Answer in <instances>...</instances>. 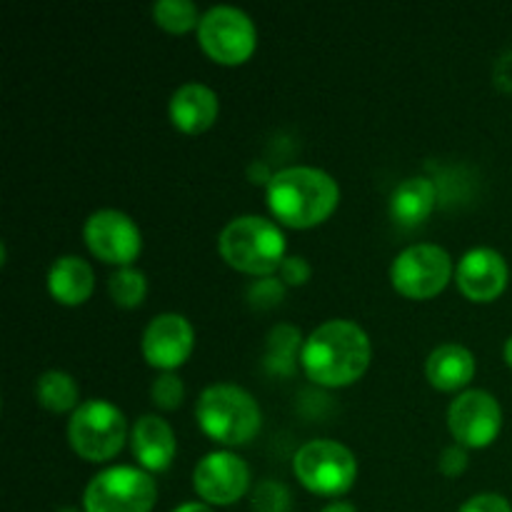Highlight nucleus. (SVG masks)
<instances>
[{
    "label": "nucleus",
    "mask_w": 512,
    "mask_h": 512,
    "mask_svg": "<svg viewBox=\"0 0 512 512\" xmlns=\"http://www.w3.org/2000/svg\"><path fill=\"white\" fill-rule=\"evenodd\" d=\"M370 338L353 320H328L305 338V375L323 388H345L365 375L370 365Z\"/></svg>",
    "instance_id": "f257e3e1"
},
{
    "label": "nucleus",
    "mask_w": 512,
    "mask_h": 512,
    "mask_svg": "<svg viewBox=\"0 0 512 512\" xmlns=\"http://www.w3.org/2000/svg\"><path fill=\"white\" fill-rule=\"evenodd\" d=\"M340 203L335 178L313 165H290L273 173L268 183V205L288 228H313L328 220Z\"/></svg>",
    "instance_id": "f03ea898"
},
{
    "label": "nucleus",
    "mask_w": 512,
    "mask_h": 512,
    "mask_svg": "<svg viewBox=\"0 0 512 512\" xmlns=\"http://www.w3.org/2000/svg\"><path fill=\"white\" fill-rule=\"evenodd\" d=\"M218 250L230 268L258 278L273 275L288 258L283 230L263 215H240L230 220L218 235Z\"/></svg>",
    "instance_id": "7ed1b4c3"
},
{
    "label": "nucleus",
    "mask_w": 512,
    "mask_h": 512,
    "mask_svg": "<svg viewBox=\"0 0 512 512\" xmlns=\"http://www.w3.org/2000/svg\"><path fill=\"white\" fill-rule=\"evenodd\" d=\"M200 430L220 445H248L263 425V413L253 395L233 383H215L200 393L195 405Z\"/></svg>",
    "instance_id": "20e7f679"
},
{
    "label": "nucleus",
    "mask_w": 512,
    "mask_h": 512,
    "mask_svg": "<svg viewBox=\"0 0 512 512\" xmlns=\"http://www.w3.org/2000/svg\"><path fill=\"white\" fill-rule=\"evenodd\" d=\"M70 448L88 463H105L123 450L128 420L110 400L93 398L78 405L68 420Z\"/></svg>",
    "instance_id": "39448f33"
},
{
    "label": "nucleus",
    "mask_w": 512,
    "mask_h": 512,
    "mask_svg": "<svg viewBox=\"0 0 512 512\" xmlns=\"http://www.w3.org/2000/svg\"><path fill=\"white\" fill-rule=\"evenodd\" d=\"M293 473L305 490L323 498H340L358 480L353 450L335 440H310L295 453Z\"/></svg>",
    "instance_id": "423d86ee"
},
{
    "label": "nucleus",
    "mask_w": 512,
    "mask_h": 512,
    "mask_svg": "<svg viewBox=\"0 0 512 512\" xmlns=\"http://www.w3.org/2000/svg\"><path fill=\"white\" fill-rule=\"evenodd\" d=\"M158 500V483L143 468L113 465L93 475L83 493L85 512H150Z\"/></svg>",
    "instance_id": "0eeeda50"
},
{
    "label": "nucleus",
    "mask_w": 512,
    "mask_h": 512,
    "mask_svg": "<svg viewBox=\"0 0 512 512\" xmlns=\"http://www.w3.org/2000/svg\"><path fill=\"white\" fill-rule=\"evenodd\" d=\"M198 43L215 63L240 65L255 53L258 30L245 10L235 5H213L200 18Z\"/></svg>",
    "instance_id": "6e6552de"
},
{
    "label": "nucleus",
    "mask_w": 512,
    "mask_h": 512,
    "mask_svg": "<svg viewBox=\"0 0 512 512\" xmlns=\"http://www.w3.org/2000/svg\"><path fill=\"white\" fill-rule=\"evenodd\" d=\"M453 278V258L445 248L418 243L405 248L390 268V280L400 295L410 300L435 298Z\"/></svg>",
    "instance_id": "1a4fd4ad"
},
{
    "label": "nucleus",
    "mask_w": 512,
    "mask_h": 512,
    "mask_svg": "<svg viewBox=\"0 0 512 512\" xmlns=\"http://www.w3.org/2000/svg\"><path fill=\"white\" fill-rule=\"evenodd\" d=\"M83 238L95 258L110 265H120V268L133 263L143 250V235H140L135 220L115 208L95 210L85 220Z\"/></svg>",
    "instance_id": "9d476101"
},
{
    "label": "nucleus",
    "mask_w": 512,
    "mask_h": 512,
    "mask_svg": "<svg viewBox=\"0 0 512 512\" xmlns=\"http://www.w3.org/2000/svg\"><path fill=\"white\" fill-rule=\"evenodd\" d=\"M448 425L463 448H488L503 428V408L488 390H465L450 403Z\"/></svg>",
    "instance_id": "9b49d317"
},
{
    "label": "nucleus",
    "mask_w": 512,
    "mask_h": 512,
    "mask_svg": "<svg viewBox=\"0 0 512 512\" xmlns=\"http://www.w3.org/2000/svg\"><path fill=\"white\" fill-rule=\"evenodd\" d=\"M193 488L208 505H233L250 490V468L228 450L208 453L193 470Z\"/></svg>",
    "instance_id": "f8f14e48"
},
{
    "label": "nucleus",
    "mask_w": 512,
    "mask_h": 512,
    "mask_svg": "<svg viewBox=\"0 0 512 512\" xmlns=\"http://www.w3.org/2000/svg\"><path fill=\"white\" fill-rule=\"evenodd\" d=\"M195 348V330L180 313H160L145 325L140 350L153 368L173 373L190 358Z\"/></svg>",
    "instance_id": "ddd939ff"
},
{
    "label": "nucleus",
    "mask_w": 512,
    "mask_h": 512,
    "mask_svg": "<svg viewBox=\"0 0 512 512\" xmlns=\"http://www.w3.org/2000/svg\"><path fill=\"white\" fill-rule=\"evenodd\" d=\"M460 293L473 303H490L508 288L510 270L503 255L493 248H473L460 258L455 270Z\"/></svg>",
    "instance_id": "4468645a"
},
{
    "label": "nucleus",
    "mask_w": 512,
    "mask_h": 512,
    "mask_svg": "<svg viewBox=\"0 0 512 512\" xmlns=\"http://www.w3.org/2000/svg\"><path fill=\"white\" fill-rule=\"evenodd\" d=\"M130 448L140 468L148 473H163L173 465L178 440H175L173 428L160 415H143L130 428Z\"/></svg>",
    "instance_id": "2eb2a0df"
},
{
    "label": "nucleus",
    "mask_w": 512,
    "mask_h": 512,
    "mask_svg": "<svg viewBox=\"0 0 512 512\" xmlns=\"http://www.w3.org/2000/svg\"><path fill=\"white\" fill-rule=\"evenodd\" d=\"M168 113L175 128L188 135H198L218 120V93L203 83H183L170 98Z\"/></svg>",
    "instance_id": "dca6fc26"
},
{
    "label": "nucleus",
    "mask_w": 512,
    "mask_h": 512,
    "mask_svg": "<svg viewBox=\"0 0 512 512\" xmlns=\"http://www.w3.org/2000/svg\"><path fill=\"white\" fill-rule=\"evenodd\" d=\"M425 375L435 390H463L475 375V355L460 343H443L425 360Z\"/></svg>",
    "instance_id": "f3484780"
},
{
    "label": "nucleus",
    "mask_w": 512,
    "mask_h": 512,
    "mask_svg": "<svg viewBox=\"0 0 512 512\" xmlns=\"http://www.w3.org/2000/svg\"><path fill=\"white\" fill-rule=\"evenodd\" d=\"M48 290L60 305H83L95 290L93 268L78 255H60L48 270Z\"/></svg>",
    "instance_id": "a211bd4d"
},
{
    "label": "nucleus",
    "mask_w": 512,
    "mask_h": 512,
    "mask_svg": "<svg viewBox=\"0 0 512 512\" xmlns=\"http://www.w3.org/2000/svg\"><path fill=\"white\" fill-rule=\"evenodd\" d=\"M438 205V185L425 175L405 178L390 195V215L400 225H418Z\"/></svg>",
    "instance_id": "6ab92c4d"
},
{
    "label": "nucleus",
    "mask_w": 512,
    "mask_h": 512,
    "mask_svg": "<svg viewBox=\"0 0 512 512\" xmlns=\"http://www.w3.org/2000/svg\"><path fill=\"white\" fill-rule=\"evenodd\" d=\"M303 335L293 325H275L268 335V350H265V368L275 375H293L298 360L303 355Z\"/></svg>",
    "instance_id": "aec40b11"
},
{
    "label": "nucleus",
    "mask_w": 512,
    "mask_h": 512,
    "mask_svg": "<svg viewBox=\"0 0 512 512\" xmlns=\"http://www.w3.org/2000/svg\"><path fill=\"white\" fill-rule=\"evenodd\" d=\"M35 398L50 413H68L78 410L80 405V388L75 378L65 370H48L35 383Z\"/></svg>",
    "instance_id": "412c9836"
},
{
    "label": "nucleus",
    "mask_w": 512,
    "mask_h": 512,
    "mask_svg": "<svg viewBox=\"0 0 512 512\" xmlns=\"http://www.w3.org/2000/svg\"><path fill=\"white\" fill-rule=\"evenodd\" d=\"M108 293L120 308H138L148 295V280H145L143 270L125 265L108 278Z\"/></svg>",
    "instance_id": "4be33fe9"
},
{
    "label": "nucleus",
    "mask_w": 512,
    "mask_h": 512,
    "mask_svg": "<svg viewBox=\"0 0 512 512\" xmlns=\"http://www.w3.org/2000/svg\"><path fill=\"white\" fill-rule=\"evenodd\" d=\"M153 18L168 33H188L193 28L198 30L203 15L193 0H158L153 5Z\"/></svg>",
    "instance_id": "5701e85b"
},
{
    "label": "nucleus",
    "mask_w": 512,
    "mask_h": 512,
    "mask_svg": "<svg viewBox=\"0 0 512 512\" xmlns=\"http://www.w3.org/2000/svg\"><path fill=\"white\" fill-rule=\"evenodd\" d=\"M250 505L255 512H290L293 495L280 480H263L250 490Z\"/></svg>",
    "instance_id": "b1692460"
},
{
    "label": "nucleus",
    "mask_w": 512,
    "mask_h": 512,
    "mask_svg": "<svg viewBox=\"0 0 512 512\" xmlns=\"http://www.w3.org/2000/svg\"><path fill=\"white\" fill-rule=\"evenodd\" d=\"M285 288L288 285L280 278H273V275H265V278H258L250 283L248 288V303L253 305L255 310H273L283 303Z\"/></svg>",
    "instance_id": "393cba45"
},
{
    "label": "nucleus",
    "mask_w": 512,
    "mask_h": 512,
    "mask_svg": "<svg viewBox=\"0 0 512 512\" xmlns=\"http://www.w3.org/2000/svg\"><path fill=\"white\" fill-rule=\"evenodd\" d=\"M150 398L160 410H178L185 400V385L175 373H160L150 385Z\"/></svg>",
    "instance_id": "a878e982"
},
{
    "label": "nucleus",
    "mask_w": 512,
    "mask_h": 512,
    "mask_svg": "<svg viewBox=\"0 0 512 512\" xmlns=\"http://www.w3.org/2000/svg\"><path fill=\"white\" fill-rule=\"evenodd\" d=\"M468 448H463V445H448V448L440 453V460H438V468L440 473L448 475V478H458V475H463L465 470H468Z\"/></svg>",
    "instance_id": "bb28decb"
},
{
    "label": "nucleus",
    "mask_w": 512,
    "mask_h": 512,
    "mask_svg": "<svg viewBox=\"0 0 512 512\" xmlns=\"http://www.w3.org/2000/svg\"><path fill=\"white\" fill-rule=\"evenodd\" d=\"M458 512H512V505L508 498L498 493H480L465 500Z\"/></svg>",
    "instance_id": "cd10ccee"
},
{
    "label": "nucleus",
    "mask_w": 512,
    "mask_h": 512,
    "mask_svg": "<svg viewBox=\"0 0 512 512\" xmlns=\"http://www.w3.org/2000/svg\"><path fill=\"white\" fill-rule=\"evenodd\" d=\"M310 275H313L310 263L305 258H300V255H288L283 260V265H280V280L285 285H305L310 280Z\"/></svg>",
    "instance_id": "c85d7f7f"
},
{
    "label": "nucleus",
    "mask_w": 512,
    "mask_h": 512,
    "mask_svg": "<svg viewBox=\"0 0 512 512\" xmlns=\"http://www.w3.org/2000/svg\"><path fill=\"white\" fill-rule=\"evenodd\" d=\"M173 512H213V508H210L208 503H183Z\"/></svg>",
    "instance_id": "c756f323"
},
{
    "label": "nucleus",
    "mask_w": 512,
    "mask_h": 512,
    "mask_svg": "<svg viewBox=\"0 0 512 512\" xmlns=\"http://www.w3.org/2000/svg\"><path fill=\"white\" fill-rule=\"evenodd\" d=\"M320 512H358V510H355L350 503H343V500H335V503H330L328 508H323Z\"/></svg>",
    "instance_id": "7c9ffc66"
},
{
    "label": "nucleus",
    "mask_w": 512,
    "mask_h": 512,
    "mask_svg": "<svg viewBox=\"0 0 512 512\" xmlns=\"http://www.w3.org/2000/svg\"><path fill=\"white\" fill-rule=\"evenodd\" d=\"M503 353H505V363H508L510 368H512V335H510L508 340H505V350H503Z\"/></svg>",
    "instance_id": "2f4dec72"
},
{
    "label": "nucleus",
    "mask_w": 512,
    "mask_h": 512,
    "mask_svg": "<svg viewBox=\"0 0 512 512\" xmlns=\"http://www.w3.org/2000/svg\"><path fill=\"white\" fill-rule=\"evenodd\" d=\"M60 512H78V510H73V508H65V510H60Z\"/></svg>",
    "instance_id": "473e14b6"
}]
</instances>
